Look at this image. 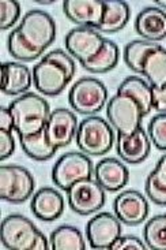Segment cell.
Here are the masks:
<instances>
[{"mask_svg":"<svg viewBox=\"0 0 166 250\" xmlns=\"http://www.w3.org/2000/svg\"><path fill=\"white\" fill-rule=\"evenodd\" d=\"M75 62L61 49L45 55L33 68L36 89L45 96L60 95L75 75Z\"/></svg>","mask_w":166,"mask_h":250,"instance_id":"6da1fadb","label":"cell"},{"mask_svg":"<svg viewBox=\"0 0 166 250\" xmlns=\"http://www.w3.org/2000/svg\"><path fill=\"white\" fill-rule=\"evenodd\" d=\"M8 108L14 116V130L19 137L40 133L45 128L51 115L47 100L36 93L22 95L14 100Z\"/></svg>","mask_w":166,"mask_h":250,"instance_id":"7a4b0ae2","label":"cell"},{"mask_svg":"<svg viewBox=\"0 0 166 250\" xmlns=\"http://www.w3.org/2000/svg\"><path fill=\"white\" fill-rule=\"evenodd\" d=\"M76 145L87 156H104L113 148L114 133L112 126L101 116L83 119L76 131Z\"/></svg>","mask_w":166,"mask_h":250,"instance_id":"3957f363","label":"cell"},{"mask_svg":"<svg viewBox=\"0 0 166 250\" xmlns=\"http://www.w3.org/2000/svg\"><path fill=\"white\" fill-rule=\"evenodd\" d=\"M71 108L82 115L98 114L108 102L107 86L95 78H80L68 93Z\"/></svg>","mask_w":166,"mask_h":250,"instance_id":"277c9868","label":"cell"},{"mask_svg":"<svg viewBox=\"0 0 166 250\" xmlns=\"http://www.w3.org/2000/svg\"><path fill=\"white\" fill-rule=\"evenodd\" d=\"M34 178L30 171L20 166L0 167V198L11 204L27 201L34 191Z\"/></svg>","mask_w":166,"mask_h":250,"instance_id":"5b68a950","label":"cell"},{"mask_svg":"<svg viewBox=\"0 0 166 250\" xmlns=\"http://www.w3.org/2000/svg\"><path fill=\"white\" fill-rule=\"evenodd\" d=\"M93 175V163L83 152H68L56 162L52 169V181L59 189L67 190L74 183Z\"/></svg>","mask_w":166,"mask_h":250,"instance_id":"8992f818","label":"cell"},{"mask_svg":"<svg viewBox=\"0 0 166 250\" xmlns=\"http://www.w3.org/2000/svg\"><path fill=\"white\" fill-rule=\"evenodd\" d=\"M17 29L25 40L41 52L51 47L56 39V23L54 18L41 10H32L26 13Z\"/></svg>","mask_w":166,"mask_h":250,"instance_id":"52a82bcc","label":"cell"},{"mask_svg":"<svg viewBox=\"0 0 166 250\" xmlns=\"http://www.w3.org/2000/svg\"><path fill=\"white\" fill-rule=\"evenodd\" d=\"M107 116L111 126L117 130V134H132L140 128L142 114L139 104L127 95H114L107 104Z\"/></svg>","mask_w":166,"mask_h":250,"instance_id":"ba28073f","label":"cell"},{"mask_svg":"<svg viewBox=\"0 0 166 250\" xmlns=\"http://www.w3.org/2000/svg\"><path fill=\"white\" fill-rule=\"evenodd\" d=\"M40 230L22 215H10L1 222L0 239L8 250H33Z\"/></svg>","mask_w":166,"mask_h":250,"instance_id":"9c48e42d","label":"cell"},{"mask_svg":"<svg viewBox=\"0 0 166 250\" xmlns=\"http://www.w3.org/2000/svg\"><path fill=\"white\" fill-rule=\"evenodd\" d=\"M70 208L82 216L95 213L105 205V189L92 178L74 183L67 190Z\"/></svg>","mask_w":166,"mask_h":250,"instance_id":"30bf717a","label":"cell"},{"mask_svg":"<svg viewBox=\"0 0 166 250\" xmlns=\"http://www.w3.org/2000/svg\"><path fill=\"white\" fill-rule=\"evenodd\" d=\"M104 36L93 27L79 26L68 32L66 36V49L68 54L82 63L93 59L105 44Z\"/></svg>","mask_w":166,"mask_h":250,"instance_id":"8fae6325","label":"cell"},{"mask_svg":"<svg viewBox=\"0 0 166 250\" xmlns=\"http://www.w3.org/2000/svg\"><path fill=\"white\" fill-rule=\"evenodd\" d=\"M87 241L93 249H111L121 237V222L109 212L98 213L86 226Z\"/></svg>","mask_w":166,"mask_h":250,"instance_id":"7c38bea8","label":"cell"},{"mask_svg":"<svg viewBox=\"0 0 166 250\" xmlns=\"http://www.w3.org/2000/svg\"><path fill=\"white\" fill-rule=\"evenodd\" d=\"M113 210L123 224L138 226L146 220L148 215V203L146 197L138 190H126L114 198Z\"/></svg>","mask_w":166,"mask_h":250,"instance_id":"4fadbf2b","label":"cell"},{"mask_svg":"<svg viewBox=\"0 0 166 250\" xmlns=\"http://www.w3.org/2000/svg\"><path fill=\"white\" fill-rule=\"evenodd\" d=\"M78 119L70 109L57 108L51 112L48 119L45 131L48 140L55 148H64L68 146L73 140L76 137L78 131Z\"/></svg>","mask_w":166,"mask_h":250,"instance_id":"5bb4252c","label":"cell"},{"mask_svg":"<svg viewBox=\"0 0 166 250\" xmlns=\"http://www.w3.org/2000/svg\"><path fill=\"white\" fill-rule=\"evenodd\" d=\"M63 11L68 20L85 27L98 29L104 20V0H66Z\"/></svg>","mask_w":166,"mask_h":250,"instance_id":"9a60e30c","label":"cell"},{"mask_svg":"<svg viewBox=\"0 0 166 250\" xmlns=\"http://www.w3.org/2000/svg\"><path fill=\"white\" fill-rule=\"evenodd\" d=\"M116 149L120 159L129 164H139L150 155L151 142L147 133L140 127L132 134H117Z\"/></svg>","mask_w":166,"mask_h":250,"instance_id":"2e32d148","label":"cell"},{"mask_svg":"<svg viewBox=\"0 0 166 250\" xmlns=\"http://www.w3.org/2000/svg\"><path fill=\"white\" fill-rule=\"evenodd\" d=\"M30 208L37 219L42 222H55L64 212V198L57 190L42 188L34 193Z\"/></svg>","mask_w":166,"mask_h":250,"instance_id":"e0dca14e","label":"cell"},{"mask_svg":"<svg viewBox=\"0 0 166 250\" xmlns=\"http://www.w3.org/2000/svg\"><path fill=\"white\" fill-rule=\"evenodd\" d=\"M94 175L95 181L105 189V191L112 193L123 189L129 179L128 168L114 157H107L98 162L94 168Z\"/></svg>","mask_w":166,"mask_h":250,"instance_id":"ac0fdd59","label":"cell"},{"mask_svg":"<svg viewBox=\"0 0 166 250\" xmlns=\"http://www.w3.org/2000/svg\"><path fill=\"white\" fill-rule=\"evenodd\" d=\"M135 30L142 39L157 42L166 39V13L160 7H147L142 10L136 21Z\"/></svg>","mask_w":166,"mask_h":250,"instance_id":"d6986e66","label":"cell"},{"mask_svg":"<svg viewBox=\"0 0 166 250\" xmlns=\"http://www.w3.org/2000/svg\"><path fill=\"white\" fill-rule=\"evenodd\" d=\"M33 82V73L17 62H6L1 64V92L7 96L26 93Z\"/></svg>","mask_w":166,"mask_h":250,"instance_id":"ffe728a7","label":"cell"},{"mask_svg":"<svg viewBox=\"0 0 166 250\" xmlns=\"http://www.w3.org/2000/svg\"><path fill=\"white\" fill-rule=\"evenodd\" d=\"M105 13L100 27L97 29L101 33H116L124 29L131 17V8L127 1L123 0H104Z\"/></svg>","mask_w":166,"mask_h":250,"instance_id":"44dd1931","label":"cell"},{"mask_svg":"<svg viewBox=\"0 0 166 250\" xmlns=\"http://www.w3.org/2000/svg\"><path fill=\"white\" fill-rule=\"evenodd\" d=\"M117 93L127 95L132 97L135 102L139 104L143 116L150 114L153 109V88L150 83L139 77H128L120 83Z\"/></svg>","mask_w":166,"mask_h":250,"instance_id":"7402d4cb","label":"cell"},{"mask_svg":"<svg viewBox=\"0 0 166 250\" xmlns=\"http://www.w3.org/2000/svg\"><path fill=\"white\" fill-rule=\"evenodd\" d=\"M142 74L150 82L151 88L166 86V48L158 45L148 54L143 63Z\"/></svg>","mask_w":166,"mask_h":250,"instance_id":"603a6c76","label":"cell"},{"mask_svg":"<svg viewBox=\"0 0 166 250\" xmlns=\"http://www.w3.org/2000/svg\"><path fill=\"white\" fill-rule=\"evenodd\" d=\"M19 140L23 152L30 159L37 160V162H45V160L52 159L57 150V148H55L51 141L48 140L45 128L34 135L19 137Z\"/></svg>","mask_w":166,"mask_h":250,"instance_id":"cb8c5ba5","label":"cell"},{"mask_svg":"<svg viewBox=\"0 0 166 250\" xmlns=\"http://www.w3.org/2000/svg\"><path fill=\"white\" fill-rule=\"evenodd\" d=\"M120 51L117 44L112 40H105V44L93 59L82 63V67L93 74H104L117 66Z\"/></svg>","mask_w":166,"mask_h":250,"instance_id":"d4e9b609","label":"cell"},{"mask_svg":"<svg viewBox=\"0 0 166 250\" xmlns=\"http://www.w3.org/2000/svg\"><path fill=\"white\" fill-rule=\"evenodd\" d=\"M51 249L54 250H85L83 235L74 226H60L51 234Z\"/></svg>","mask_w":166,"mask_h":250,"instance_id":"484cf974","label":"cell"},{"mask_svg":"<svg viewBox=\"0 0 166 250\" xmlns=\"http://www.w3.org/2000/svg\"><path fill=\"white\" fill-rule=\"evenodd\" d=\"M158 47L157 42L147 40H133L128 42L124 48V62L128 67L135 73L142 74L143 63L148 54Z\"/></svg>","mask_w":166,"mask_h":250,"instance_id":"4316f807","label":"cell"},{"mask_svg":"<svg viewBox=\"0 0 166 250\" xmlns=\"http://www.w3.org/2000/svg\"><path fill=\"white\" fill-rule=\"evenodd\" d=\"M7 47H8L10 55L17 61L33 62L42 55L41 51L36 49L29 41L23 39V36L19 33L18 29H14L10 33L8 41H7Z\"/></svg>","mask_w":166,"mask_h":250,"instance_id":"83f0119b","label":"cell"},{"mask_svg":"<svg viewBox=\"0 0 166 250\" xmlns=\"http://www.w3.org/2000/svg\"><path fill=\"white\" fill-rule=\"evenodd\" d=\"M148 249L166 250V213L151 217L143 230Z\"/></svg>","mask_w":166,"mask_h":250,"instance_id":"f1b7e54d","label":"cell"},{"mask_svg":"<svg viewBox=\"0 0 166 250\" xmlns=\"http://www.w3.org/2000/svg\"><path fill=\"white\" fill-rule=\"evenodd\" d=\"M147 133L155 148L166 150V114H158L154 116L148 123Z\"/></svg>","mask_w":166,"mask_h":250,"instance_id":"f546056e","label":"cell"},{"mask_svg":"<svg viewBox=\"0 0 166 250\" xmlns=\"http://www.w3.org/2000/svg\"><path fill=\"white\" fill-rule=\"evenodd\" d=\"M20 17V4L15 0L0 1V27L7 30L13 27Z\"/></svg>","mask_w":166,"mask_h":250,"instance_id":"4dcf8cb0","label":"cell"},{"mask_svg":"<svg viewBox=\"0 0 166 250\" xmlns=\"http://www.w3.org/2000/svg\"><path fill=\"white\" fill-rule=\"evenodd\" d=\"M145 189H146L147 197L157 205H166V189L160 186L158 183H155L147 176L146 185H145Z\"/></svg>","mask_w":166,"mask_h":250,"instance_id":"1f68e13d","label":"cell"},{"mask_svg":"<svg viewBox=\"0 0 166 250\" xmlns=\"http://www.w3.org/2000/svg\"><path fill=\"white\" fill-rule=\"evenodd\" d=\"M147 245H145L139 238L132 235L120 237L114 244L111 246V250H146Z\"/></svg>","mask_w":166,"mask_h":250,"instance_id":"d6a6232c","label":"cell"},{"mask_svg":"<svg viewBox=\"0 0 166 250\" xmlns=\"http://www.w3.org/2000/svg\"><path fill=\"white\" fill-rule=\"evenodd\" d=\"M15 150V140L13 133L0 130V160H6Z\"/></svg>","mask_w":166,"mask_h":250,"instance_id":"836d02e7","label":"cell"},{"mask_svg":"<svg viewBox=\"0 0 166 250\" xmlns=\"http://www.w3.org/2000/svg\"><path fill=\"white\" fill-rule=\"evenodd\" d=\"M148 178H151L154 182L166 189V153L161 157L155 168L150 172Z\"/></svg>","mask_w":166,"mask_h":250,"instance_id":"e575fe53","label":"cell"},{"mask_svg":"<svg viewBox=\"0 0 166 250\" xmlns=\"http://www.w3.org/2000/svg\"><path fill=\"white\" fill-rule=\"evenodd\" d=\"M153 108L160 114H166V86L153 88Z\"/></svg>","mask_w":166,"mask_h":250,"instance_id":"d590c367","label":"cell"},{"mask_svg":"<svg viewBox=\"0 0 166 250\" xmlns=\"http://www.w3.org/2000/svg\"><path fill=\"white\" fill-rule=\"evenodd\" d=\"M0 130L13 133L14 130V116L10 108L1 107L0 109Z\"/></svg>","mask_w":166,"mask_h":250,"instance_id":"8d00e7d4","label":"cell"},{"mask_svg":"<svg viewBox=\"0 0 166 250\" xmlns=\"http://www.w3.org/2000/svg\"><path fill=\"white\" fill-rule=\"evenodd\" d=\"M49 245L51 244H48V239L45 238V235L40 231V234H38V237H37V241H36V244H34L33 250H48L51 248Z\"/></svg>","mask_w":166,"mask_h":250,"instance_id":"74e56055","label":"cell"},{"mask_svg":"<svg viewBox=\"0 0 166 250\" xmlns=\"http://www.w3.org/2000/svg\"><path fill=\"white\" fill-rule=\"evenodd\" d=\"M155 4H158L162 8H165L166 10V0H155Z\"/></svg>","mask_w":166,"mask_h":250,"instance_id":"f35d334b","label":"cell"},{"mask_svg":"<svg viewBox=\"0 0 166 250\" xmlns=\"http://www.w3.org/2000/svg\"><path fill=\"white\" fill-rule=\"evenodd\" d=\"M37 3H38V4H54L55 1L54 0H51V1H41L40 0V1H37Z\"/></svg>","mask_w":166,"mask_h":250,"instance_id":"ab89813d","label":"cell"}]
</instances>
